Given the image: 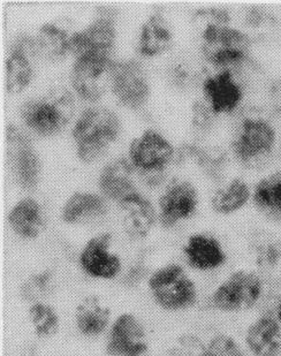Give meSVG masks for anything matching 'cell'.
I'll list each match as a JSON object with an SVG mask.
<instances>
[{
	"instance_id": "6da1fadb",
	"label": "cell",
	"mask_w": 281,
	"mask_h": 356,
	"mask_svg": "<svg viewBox=\"0 0 281 356\" xmlns=\"http://www.w3.org/2000/svg\"><path fill=\"white\" fill-rule=\"evenodd\" d=\"M202 26L201 49L205 60L217 71L235 72L249 60L251 40L246 33L230 24V14L224 10H198Z\"/></svg>"
},
{
	"instance_id": "7a4b0ae2",
	"label": "cell",
	"mask_w": 281,
	"mask_h": 356,
	"mask_svg": "<svg viewBox=\"0 0 281 356\" xmlns=\"http://www.w3.org/2000/svg\"><path fill=\"white\" fill-rule=\"evenodd\" d=\"M120 131L121 121L115 112L106 108H87L72 131L77 157L87 164L97 161L117 141Z\"/></svg>"
},
{
	"instance_id": "3957f363",
	"label": "cell",
	"mask_w": 281,
	"mask_h": 356,
	"mask_svg": "<svg viewBox=\"0 0 281 356\" xmlns=\"http://www.w3.org/2000/svg\"><path fill=\"white\" fill-rule=\"evenodd\" d=\"M75 111L73 95L66 89H54L28 101L21 108V119L40 136H52L63 131Z\"/></svg>"
},
{
	"instance_id": "277c9868",
	"label": "cell",
	"mask_w": 281,
	"mask_h": 356,
	"mask_svg": "<svg viewBox=\"0 0 281 356\" xmlns=\"http://www.w3.org/2000/svg\"><path fill=\"white\" fill-rule=\"evenodd\" d=\"M278 142L275 126L261 115H247L239 124L232 140V152L247 168L266 164Z\"/></svg>"
},
{
	"instance_id": "5b68a950",
	"label": "cell",
	"mask_w": 281,
	"mask_h": 356,
	"mask_svg": "<svg viewBox=\"0 0 281 356\" xmlns=\"http://www.w3.org/2000/svg\"><path fill=\"white\" fill-rule=\"evenodd\" d=\"M151 298L166 312H184L198 302V286L179 264H168L154 270L147 279Z\"/></svg>"
},
{
	"instance_id": "8992f818",
	"label": "cell",
	"mask_w": 281,
	"mask_h": 356,
	"mask_svg": "<svg viewBox=\"0 0 281 356\" xmlns=\"http://www.w3.org/2000/svg\"><path fill=\"white\" fill-rule=\"evenodd\" d=\"M264 293V282L251 270H236L214 289L211 302L225 314L245 313L252 309Z\"/></svg>"
},
{
	"instance_id": "52a82bcc",
	"label": "cell",
	"mask_w": 281,
	"mask_h": 356,
	"mask_svg": "<svg viewBox=\"0 0 281 356\" xmlns=\"http://www.w3.org/2000/svg\"><path fill=\"white\" fill-rule=\"evenodd\" d=\"M175 148L168 138L154 129L144 131L131 142L128 159L147 181L161 180V175L171 164Z\"/></svg>"
},
{
	"instance_id": "ba28073f",
	"label": "cell",
	"mask_w": 281,
	"mask_h": 356,
	"mask_svg": "<svg viewBox=\"0 0 281 356\" xmlns=\"http://www.w3.org/2000/svg\"><path fill=\"white\" fill-rule=\"evenodd\" d=\"M110 88L125 108H143L150 96V84L142 65L136 60L114 61L111 70Z\"/></svg>"
},
{
	"instance_id": "9c48e42d",
	"label": "cell",
	"mask_w": 281,
	"mask_h": 356,
	"mask_svg": "<svg viewBox=\"0 0 281 356\" xmlns=\"http://www.w3.org/2000/svg\"><path fill=\"white\" fill-rule=\"evenodd\" d=\"M112 58L83 56L75 58L70 83L77 96L86 102L99 101L110 87Z\"/></svg>"
},
{
	"instance_id": "30bf717a",
	"label": "cell",
	"mask_w": 281,
	"mask_h": 356,
	"mask_svg": "<svg viewBox=\"0 0 281 356\" xmlns=\"http://www.w3.org/2000/svg\"><path fill=\"white\" fill-rule=\"evenodd\" d=\"M112 236L101 233L88 240L79 256V264L87 276L99 280L117 278L122 270L120 256L112 249Z\"/></svg>"
},
{
	"instance_id": "8fae6325",
	"label": "cell",
	"mask_w": 281,
	"mask_h": 356,
	"mask_svg": "<svg viewBox=\"0 0 281 356\" xmlns=\"http://www.w3.org/2000/svg\"><path fill=\"white\" fill-rule=\"evenodd\" d=\"M198 205V192L188 180H175L168 186L158 202L159 220L164 227H173L191 218Z\"/></svg>"
},
{
	"instance_id": "7c38bea8",
	"label": "cell",
	"mask_w": 281,
	"mask_h": 356,
	"mask_svg": "<svg viewBox=\"0 0 281 356\" xmlns=\"http://www.w3.org/2000/svg\"><path fill=\"white\" fill-rule=\"evenodd\" d=\"M7 145L17 181L24 188H34L40 180V164L31 140L24 131L10 124L7 128Z\"/></svg>"
},
{
	"instance_id": "4fadbf2b",
	"label": "cell",
	"mask_w": 281,
	"mask_h": 356,
	"mask_svg": "<svg viewBox=\"0 0 281 356\" xmlns=\"http://www.w3.org/2000/svg\"><path fill=\"white\" fill-rule=\"evenodd\" d=\"M115 38L117 31L113 19L107 14H103L82 31L74 33L72 54L75 58L83 56L111 58Z\"/></svg>"
},
{
	"instance_id": "5bb4252c",
	"label": "cell",
	"mask_w": 281,
	"mask_h": 356,
	"mask_svg": "<svg viewBox=\"0 0 281 356\" xmlns=\"http://www.w3.org/2000/svg\"><path fill=\"white\" fill-rule=\"evenodd\" d=\"M203 95L214 115H231L241 105L245 90L235 72L217 71L203 81Z\"/></svg>"
},
{
	"instance_id": "9a60e30c",
	"label": "cell",
	"mask_w": 281,
	"mask_h": 356,
	"mask_svg": "<svg viewBox=\"0 0 281 356\" xmlns=\"http://www.w3.org/2000/svg\"><path fill=\"white\" fill-rule=\"evenodd\" d=\"M147 343L143 323L134 314L124 313L111 324L105 348L109 356H126Z\"/></svg>"
},
{
	"instance_id": "2e32d148",
	"label": "cell",
	"mask_w": 281,
	"mask_h": 356,
	"mask_svg": "<svg viewBox=\"0 0 281 356\" xmlns=\"http://www.w3.org/2000/svg\"><path fill=\"white\" fill-rule=\"evenodd\" d=\"M188 266L201 273L220 269L227 261L224 245L216 236L195 233L187 238L182 248Z\"/></svg>"
},
{
	"instance_id": "e0dca14e",
	"label": "cell",
	"mask_w": 281,
	"mask_h": 356,
	"mask_svg": "<svg viewBox=\"0 0 281 356\" xmlns=\"http://www.w3.org/2000/svg\"><path fill=\"white\" fill-rule=\"evenodd\" d=\"M135 171L129 159H114L109 163L98 178L102 194L120 204L126 198L140 193L136 189Z\"/></svg>"
},
{
	"instance_id": "ac0fdd59",
	"label": "cell",
	"mask_w": 281,
	"mask_h": 356,
	"mask_svg": "<svg viewBox=\"0 0 281 356\" xmlns=\"http://www.w3.org/2000/svg\"><path fill=\"white\" fill-rule=\"evenodd\" d=\"M35 56L33 38H20L10 49L6 60V89L10 94H20L31 84L34 75L31 59Z\"/></svg>"
},
{
	"instance_id": "d6986e66",
	"label": "cell",
	"mask_w": 281,
	"mask_h": 356,
	"mask_svg": "<svg viewBox=\"0 0 281 356\" xmlns=\"http://www.w3.org/2000/svg\"><path fill=\"white\" fill-rule=\"evenodd\" d=\"M119 205L122 227L128 238L131 240H143L147 238L157 219V212L152 203L140 193H136L121 202Z\"/></svg>"
},
{
	"instance_id": "ffe728a7",
	"label": "cell",
	"mask_w": 281,
	"mask_h": 356,
	"mask_svg": "<svg viewBox=\"0 0 281 356\" xmlns=\"http://www.w3.org/2000/svg\"><path fill=\"white\" fill-rule=\"evenodd\" d=\"M74 323L80 334L97 338L110 329L112 310L98 296H84L74 312Z\"/></svg>"
},
{
	"instance_id": "44dd1931",
	"label": "cell",
	"mask_w": 281,
	"mask_h": 356,
	"mask_svg": "<svg viewBox=\"0 0 281 356\" xmlns=\"http://www.w3.org/2000/svg\"><path fill=\"white\" fill-rule=\"evenodd\" d=\"M246 346L254 356H278L281 353V325L278 319L263 315L248 326Z\"/></svg>"
},
{
	"instance_id": "7402d4cb",
	"label": "cell",
	"mask_w": 281,
	"mask_h": 356,
	"mask_svg": "<svg viewBox=\"0 0 281 356\" xmlns=\"http://www.w3.org/2000/svg\"><path fill=\"white\" fill-rule=\"evenodd\" d=\"M8 224L15 236L24 240H34L45 229L47 218L40 202L33 197H24L10 210Z\"/></svg>"
},
{
	"instance_id": "603a6c76",
	"label": "cell",
	"mask_w": 281,
	"mask_h": 356,
	"mask_svg": "<svg viewBox=\"0 0 281 356\" xmlns=\"http://www.w3.org/2000/svg\"><path fill=\"white\" fill-rule=\"evenodd\" d=\"M173 44V34L168 21L161 14H152L142 24L138 50L143 57L152 58L165 54Z\"/></svg>"
},
{
	"instance_id": "cb8c5ba5",
	"label": "cell",
	"mask_w": 281,
	"mask_h": 356,
	"mask_svg": "<svg viewBox=\"0 0 281 356\" xmlns=\"http://www.w3.org/2000/svg\"><path fill=\"white\" fill-rule=\"evenodd\" d=\"M73 34H70L59 24H43L37 33L36 38H33L37 56L50 61L64 59L68 54H72Z\"/></svg>"
},
{
	"instance_id": "d4e9b609",
	"label": "cell",
	"mask_w": 281,
	"mask_h": 356,
	"mask_svg": "<svg viewBox=\"0 0 281 356\" xmlns=\"http://www.w3.org/2000/svg\"><path fill=\"white\" fill-rule=\"evenodd\" d=\"M106 202L102 196L94 193L77 192L65 203L61 218L65 222L73 225L101 218L106 215Z\"/></svg>"
},
{
	"instance_id": "484cf974",
	"label": "cell",
	"mask_w": 281,
	"mask_h": 356,
	"mask_svg": "<svg viewBox=\"0 0 281 356\" xmlns=\"http://www.w3.org/2000/svg\"><path fill=\"white\" fill-rule=\"evenodd\" d=\"M252 201L262 215L281 222V171L272 172L256 184Z\"/></svg>"
},
{
	"instance_id": "4316f807",
	"label": "cell",
	"mask_w": 281,
	"mask_h": 356,
	"mask_svg": "<svg viewBox=\"0 0 281 356\" xmlns=\"http://www.w3.org/2000/svg\"><path fill=\"white\" fill-rule=\"evenodd\" d=\"M252 197L250 187L242 179L235 178L214 192L211 207L219 215H233L246 207Z\"/></svg>"
},
{
	"instance_id": "83f0119b",
	"label": "cell",
	"mask_w": 281,
	"mask_h": 356,
	"mask_svg": "<svg viewBox=\"0 0 281 356\" xmlns=\"http://www.w3.org/2000/svg\"><path fill=\"white\" fill-rule=\"evenodd\" d=\"M28 317L35 334L43 339L52 338L61 330V317L54 307L45 301L31 303Z\"/></svg>"
},
{
	"instance_id": "f1b7e54d",
	"label": "cell",
	"mask_w": 281,
	"mask_h": 356,
	"mask_svg": "<svg viewBox=\"0 0 281 356\" xmlns=\"http://www.w3.org/2000/svg\"><path fill=\"white\" fill-rule=\"evenodd\" d=\"M184 155L196 161L205 175L212 179L220 178L227 161L226 152L218 148H200L196 145H187L184 148Z\"/></svg>"
},
{
	"instance_id": "f546056e",
	"label": "cell",
	"mask_w": 281,
	"mask_h": 356,
	"mask_svg": "<svg viewBox=\"0 0 281 356\" xmlns=\"http://www.w3.org/2000/svg\"><path fill=\"white\" fill-rule=\"evenodd\" d=\"M54 286V276L51 271L44 270L40 273L31 275L21 287V294L24 300L34 303L37 301H44L43 298L50 293Z\"/></svg>"
},
{
	"instance_id": "4dcf8cb0",
	"label": "cell",
	"mask_w": 281,
	"mask_h": 356,
	"mask_svg": "<svg viewBox=\"0 0 281 356\" xmlns=\"http://www.w3.org/2000/svg\"><path fill=\"white\" fill-rule=\"evenodd\" d=\"M202 356H246V354L238 340L226 333H218L204 343Z\"/></svg>"
},
{
	"instance_id": "1f68e13d",
	"label": "cell",
	"mask_w": 281,
	"mask_h": 356,
	"mask_svg": "<svg viewBox=\"0 0 281 356\" xmlns=\"http://www.w3.org/2000/svg\"><path fill=\"white\" fill-rule=\"evenodd\" d=\"M255 252L258 264L266 268L275 266L281 257L280 245L272 238H259L255 245Z\"/></svg>"
},
{
	"instance_id": "d6a6232c",
	"label": "cell",
	"mask_w": 281,
	"mask_h": 356,
	"mask_svg": "<svg viewBox=\"0 0 281 356\" xmlns=\"http://www.w3.org/2000/svg\"><path fill=\"white\" fill-rule=\"evenodd\" d=\"M204 343L195 337H184L175 346L168 350L166 356H202Z\"/></svg>"
},
{
	"instance_id": "836d02e7",
	"label": "cell",
	"mask_w": 281,
	"mask_h": 356,
	"mask_svg": "<svg viewBox=\"0 0 281 356\" xmlns=\"http://www.w3.org/2000/svg\"><path fill=\"white\" fill-rule=\"evenodd\" d=\"M214 113L205 102H196L193 106V124L198 131H208L214 121Z\"/></svg>"
},
{
	"instance_id": "e575fe53",
	"label": "cell",
	"mask_w": 281,
	"mask_h": 356,
	"mask_svg": "<svg viewBox=\"0 0 281 356\" xmlns=\"http://www.w3.org/2000/svg\"><path fill=\"white\" fill-rule=\"evenodd\" d=\"M126 356H154V354L151 352L150 346L147 343L145 346L140 347L138 350H134V352H131Z\"/></svg>"
},
{
	"instance_id": "d590c367",
	"label": "cell",
	"mask_w": 281,
	"mask_h": 356,
	"mask_svg": "<svg viewBox=\"0 0 281 356\" xmlns=\"http://www.w3.org/2000/svg\"><path fill=\"white\" fill-rule=\"evenodd\" d=\"M275 318L278 319V322L281 325V299L279 300L278 305L275 307Z\"/></svg>"
},
{
	"instance_id": "8d00e7d4",
	"label": "cell",
	"mask_w": 281,
	"mask_h": 356,
	"mask_svg": "<svg viewBox=\"0 0 281 356\" xmlns=\"http://www.w3.org/2000/svg\"><path fill=\"white\" fill-rule=\"evenodd\" d=\"M280 152H281V140H280Z\"/></svg>"
}]
</instances>
